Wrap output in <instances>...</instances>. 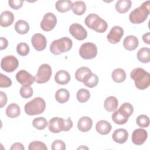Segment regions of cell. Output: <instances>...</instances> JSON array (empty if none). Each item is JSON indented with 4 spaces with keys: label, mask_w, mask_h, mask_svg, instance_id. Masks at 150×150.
I'll list each match as a JSON object with an SVG mask.
<instances>
[{
    "label": "cell",
    "mask_w": 150,
    "mask_h": 150,
    "mask_svg": "<svg viewBox=\"0 0 150 150\" xmlns=\"http://www.w3.org/2000/svg\"><path fill=\"white\" fill-rule=\"evenodd\" d=\"M131 78L134 81L135 87L139 90H145L150 84V74L141 67L134 69L130 73Z\"/></svg>",
    "instance_id": "cell-1"
},
{
    "label": "cell",
    "mask_w": 150,
    "mask_h": 150,
    "mask_svg": "<svg viewBox=\"0 0 150 150\" xmlns=\"http://www.w3.org/2000/svg\"><path fill=\"white\" fill-rule=\"evenodd\" d=\"M133 112L132 105L129 103H124L112 114V120L117 124L123 125L128 121Z\"/></svg>",
    "instance_id": "cell-2"
},
{
    "label": "cell",
    "mask_w": 150,
    "mask_h": 150,
    "mask_svg": "<svg viewBox=\"0 0 150 150\" xmlns=\"http://www.w3.org/2000/svg\"><path fill=\"white\" fill-rule=\"evenodd\" d=\"M150 13V2L145 1L139 6L134 9L129 15V21L133 24H140L144 22Z\"/></svg>",
    "instance_id": "cell-3"
},
{
    "label": "cell",
    "mask_w": 150,
    "mask_h": 150,
    "mask_svg": "<svg viewBox=\"0 0 150 150\" xmlns=\"http://www.w3.org/2000/svg\"><path fill=\"white\" fill-rule=\"evenodd\" d=\"M73 122L70 117L64 120L60 117H53L49 121V129L51 132L56 134L61 131H68L73 127Z\"/></svg>",
    "instance_id": "cell-4"
},
{
    "label": "cell",
    "mask_w": 150,
    "mask_h": 150,
    "mask_svg": "<svg viewBox=\"0 0 150 150\" xmlns=\"http://www.w3.org/2000/svg\"><path fill=\"white\" fill-rule=\"evenodd\" d=\"M84 23L88 28L93 29L98 33H103L105 32L108 28L107 22L96 13H90L85 18Z\"/></svg>",
    "instance_id": "cell-5"
},
{
    "label": "cell",
    "mask_w": 150,
    "mask_h": 150,
    "mask_svg": "<svg viewBox=\"0 0 150 150\" xmlns=\"http://www.w3.org/2000/svg\"><path fill=\"white\" fill-rule=\"evenodd\" d=\"M73 46V42L68 37H63L53 40L50 46V52L54 55H59L69 51Z\"/></svg>",
    "instance_id": "cell-6"
},
{
    "label": "cell",
    "mask_w": 150,
    "mask_h": 150,
    "mask_svg": "<svg viewBox=\"0 0 150 150\" xmlns=\"http://www.w3.org/2000/svg\"><path fill=\"white\" fill-rule=\"evenodd\" d=\"M46 108L45 101L41 97L33 98L25 105V112L29 115H35L43 113Z\"/></svg>",
    "instance_id": "cell-7"
},
{
    "label": "cell",
    "mask_w": 150,
    "mask_h": 150,
    "mask_svg": "<svg viewBox=\"0 0 150 150\" xmlns=\"http://www.w3.org/2000/svg\"><path fill=\"white\" fill-rule=\"evenodd\" d=\"M79 54L83 59H93L97 54V46L91 42L84 43L81 45L79 49Z\"/></svg>",
    "instance_id": "cell-8"
},
{
    "label": "cell",
    "mask_w": 150,
    "mask_h": 150,
    "mask_svg": "<svg viewBox=\"0 0 150 150\" xmlns=\"http://www.w3.org/2000/svg\"><path fill=\"white\" fill-rule=\"evenodd\" d=\"M52 70L50 66L48 64H41L35 76V81L39 84H42L47 82L52 76Z\"/></svg>",
    "instance_id": "cell-9"
},
{
    "label": "cell",
    "mask_w": 150,
    "mask_h": 150,
    "mask_svg": "<svg viewBox=\"0 0 150 150\" xmlns=\"http://www.w3.org/2000/svg\"><path fill=\"white\" fill-rule=\"evenodd\" d=\"M19 66V61L13 55H8L4 57L1 61V69L8 73L15 71Z\"/></svg>",
    "instance_id": "cell-10"
},
{
    "label": "cell",
    "mask_w": 150,
    "mask_h": 150,
    "mask_svg": "<svg viewBox=\"0 0 150 150\" xmlns=\"http://www.w3.org/2000/svg\"><path fill=\"white\" fill-rule=\"evenodd\" d=\"M57 23V18L55 15L51 12L46 13L41 22H40V28L42 30L49 32L54 29Z\"/></svg>",
    "instance_id": "cell-11"
},
{
    "label": "cell",
    "mask_w": 150,
    "mask_h": 150,
    "mask_svg": "<svg viewBox=\"0 0 150 150\" xmlns=\"http://www.w3.org/2000/svg\"><path fill=\"white\" fill-rule=\"evenodd\" d=\"M69 30L70 33L78 40H83L87 36V30L82 25L77 23L71 24Z\"/></svg>",
    "instance_id": "cell-12"
},
{
    "label": "cell",
    "mask_w": 150,
    "mask_h": 150,
    "mask_svg": "<svg viewBox=\"0 0 150 150\" xmlns=\"http://www.w3.org/2000/svg\"><path fill=\"white\" fill-rule=\"evenodd\" d=\"M16 79L22 86H30L35 81V77L25 70H19L16 74Z\"/></svg>",
    "instance_id": "cell-13"
},
{
    "label": "cell",
    "mask_w": 150,
    "mask_h": 150,
    "mask_svg": "<svg viewBox=\"0 0 150 150\" xmlns=\"http://www.w3.org/2000/svg\"><path fill=\"white\" fill-rule=\"evenodd\" d=\"M124 35L123 29L119 26L112 27L107 36V39L111 44H117L121 39Z\"/></svg>",
    "instance_id": "cell-14"
},
{
    "label": "cell",
    "mask_w": 150,
    "mask_h": 150,
    "mask_svg": "<svg viewBox=\"0 0 150 150\" xmlns=\"http://www.w3.org/2000/svg\"><path fill=\"white\" fill-rule=\"evenodd\" d=\"M31 43L35 50L37 51H42L46 47L47 40L43 35L38 33L32 36Z\"/></svg>",
    "instance_id": "cell-15"
},
{
    "label": "cell",
    "mask_w": 150,
    "mask_h": 150,
    "mask_svg": "<svg viewBox=\"0 0 150 150\" xmlns=\"http://www.w3.org/2000/svg\"><path fill=\"white\" fill-rule=\"evenodd\" d=\"M148 138V132L142 128H138L135 129L132 134L131 140L133 144L136 145H142Z\"/></svg>",
    "instance_id": "cell-16"
},
{
    "label": "cell",
    "mask_w": 150,
    "mask_h": 150,
    "mask_svg": "<svg viewBox=\"0 0 150 150\" xmlns=\"http://www.w3.org/2000/svg\"><path fill=\"white\" fill-rule=\"evenodd\" d=\"M112 138L116 143L120 144H124L128 138V132L124 128L117 129L112 133Z\"/></svg>",
    "instance_id": "cell-17"
},
{
    "label": "cell",
    "mask_w": 150,
    "mask_h": 150,
    "mask_svg": "<svg viewBox=\"0 0 150 150\" xmlns=\"http://www.w3.org/2000/svg\"><path fill=\"white\" fill-rule=\"evenodd\" d=\"M93 126V121L91 118L84 116L81 117L77 122L79 130L83 132H86L91 129Z\"/></svg>",
    "instance_id": "cell-18"
},
{
    "label": "cell",
    "mask_w": 150,
    "mask_h": 150,
    "mask_svg": "<svg viewBox=\"0 0 150 150\" xmlns=\"http://www.w3.org/2000/svg\"><path fill=\"white\" fill-rule=\"evenodd\" d=\"M70 80V75L66 70H59L54 76L55 82L59 85L67 84Z\"/></svg>",
    "instance_id": "cell-19"
},
{
    "label": "cell",
    "mask_w": 150,
    "mask_h": 150,
    "mask_svg": "<svg viewBox=\"0 0 150 150\" xmlns=\"http://www.w3.org/2000/svg\"><path fill=\"white\" fill-rule=\"evenodd\" d=\"M138 38L134 35L127 36L123 41L124 47L128 51L135 50L138 47Z\"/></svg>",
    "instance_id": "cell-20"
},
{
    "label": "cell",
    "mask_w": 150,
    "mask_h": 150,
    "mask_svg": "<svg viewBox=\"0 0 150 150\" xmlns=\"http://www.w3.org/2000/svg\"><path fill=\"white\" fill-rule=\"evenodd\" d=\"M14 21V15L9 11L1 13L0 16V25L2 27H8L11 25Z\"/></svg>",
    "instance_id": "cell-21"
},
{
    "label": "cell",
    "mask_w": 150,
    "mask_h": 150,
    "mask_svg": "<svg viewBox=\"0 0 150 150\" xmlns=\"http://www.w3.org/2000/svg\"><path fill=\"white\" fill-rule=\"evenodd\" d=\"M111 124L105 120H100L96 125V131L101 135H105L109 134L111 130Z\"/></svg>",
    "instance_id": "cell-22"
},
{
    "label": "cell",
    "mask_w": 150,
    "mask_h": 150,
    "mask_svg": "<svg viewBox=\"0 0 150 150\" xmlns=\"http://www.w3.org/2000/svg\"><path fill=\"white\" fill-rule=\"evenodd\" d=\"M98 76L92 72L88 73L83 79V83L84 84L89 88H93L96 87L98 83Z\"/></svg>",
    "instance_id": "cell-23"
},
{
    "label": "cell",
    "mask_w": 150,
    "mask_h": 150,
    "mask_svg": "<svg viewBox=\"0 0 150 150\" xmlns=\"http://www.w3.org/2000/svg\"><path fill=\"white\" fill-rule=\"evenodd\" d=\"M118 101L117 98L114 96H109L104 101V107L106 111L108 112H113L117 108Z\"/></svg>",
    "instance_id": "cell-24"
},
{
    "label": "cell",
    "mask_w": 150,
    "mask_h": 150,
    "mask_svg": "<svg viewBox=\"0 0 150 150\" xmlns=\"http://www.w3.org/2000/svg\"><path fill=\"white\" fill-rule=\"evenodd\" d=\"M132 5L129 0H118L115 4V9L120 13H125L128 12Z\"/></svg>",
    "instance_id": "cell-25"
},
{
    "label": "cell",
    "mask_w": 150,
    "mask_h": 150,
    "mask_svg": "<svg viewBox=\"0 0 150 150\" xmlns=\"http://www.w3.org/2000/svg\"><path fill=\"white\" fill-rule=\"evenodd\" d=\"M69 98L70 93L66 88H60L55 93V99L60 104L66 103L69 100Z\"/></svg>",
    "instance_id": "cell-26"
},
{
    "label": "cell",
    "mask_w": 150,
    "mask_h": 150,
    "mask_svg": "<svg viewBox=\"0 0 150 150\" xmlns=\"http://www.w3.org/2000/svg\"><path fill=\"white\" fill-rule=\"evenodd\" d=\"M6 115L11 118H15L18 117L21 114V109L19 106L16 103H11L6 107Z\"/></svg>",
    "instance_id": "cell-27"
},
{
    "label": "cell",
    "mask_w": 150,
    "mask_h": 150,
    "mask_svg": "<svg viewBox=\"0 0 150 150\" xmlns=\"http://www.w3.org/2000/svg\"><path fill=\"white\" fill-rule=\"evenodd\" d=\"M73 2L69 0H59L56 2L55 8L57 11L64 13L71 9Z\"/></svg>",
    "instance_id": "cell-28"
},
{
    "label": "cell",
    "mask_w": 150,
    "mask_h": 150,
    "mask_svg": "<svg viewBox=\"0 0 150 150\" xmlns=\"http://www.w3.org/2000/svg\"><path fill=\"white\" fill-rule=\"evenodd\" d=\"M137 59L141 63H147L150 61V49L148 47H142L137 52Z\"/></svg>",
    "instance_id": "cell-29"
},
{
    "label": "cell",
    "mask_w": 150,
    "mask_h": 150,
    "mask_svg": "<svg viewBox=\"0 0 150 150\" xmlns=\"http://www.w3.org/2000/svg\"><path fill=\"white\" fill-rule=\"evenodd\" d=\"M15 30L17 33L21 35L26 34L29 30V23L24 20H19L15 24Z\"/></svg>",
    "instance_id": "cell-30"
},
{
    "label": "cell",
    "mask_w": 150,
    "mask_h": 150,
    "mask_svg": "<svg viewBox=\"0 0 150 150\" xmlns=\"http://www.w3.org/2000/svg\"><path fill=\"white\" fill-rule=\"evenodd\" d=\"M71 10L75 15H82L86 11V5L85 2L82 1L74 2L72 4Z\"/></svg>",
    "instance_id": "cell-31"
},
{
    "label": "cell",
    "mask_w": 150,
    "mask_h": 150,
    "mask_svg": "<svg viewBox=\"0 0 150 150\" xmlns=\"http://www.w3.org/2000/svg\"><path fill=\"white\" fill-rule=\"evenodd\" d=\"M111 77L115 82L118 83H122L126 79V73L122 69H115L111 73Z\"/></svg>",
    "instance_id": "cell-32"
},
{
    "label": "cell",
    "mask_w": 150,
    "mask_h": 150,
    "mask_svg": "<svg viewBox=\"0 0 150 150\" xmlns=\"http://www.w3.org/2000/svg\"><path fill=\"white\" fill-rule=\"evenodd\" d=\"M76 97L80 103H86L89 100L90 97V93L87 89L81 88L77 91Z\"/></svg>",
    "instance_id": "cell-33"
},
{
    "label": "cell",
    "mask_w": 150,
    "mask_h": 150,
    "mask_svg": "<svg viewBox=\"0 0 150 150\" xmlns=\"http://www.w3.org/2000/svg\"><path fill=\"white\" fill-rule=\"evenodd\" d=\"M47 124L48 122L46 119L42 117L35 118L32 121L33 127L39 130H42L45 129L47 126Z\"/></svg>",
    "instance_id": "cell-34"
},
{
    "label": "cell",
    "mask_w": 150,
    "mask_h": 150,
    "mask_svg": "<svg viewBox=\"0 0 150 150\" xmlns=\"http://www.w3.org/2000/svg\"><path fill=\"white\" fill-rule=\"evenodd\" d=\"M91 72V70L87 67H81L79 68L75 73V78L78 81L83 82L86 75Z\"/></svg>",
    "instance_id": "cell-35"
},
{
    "label": "cell",
    "mask_w": 150,
    "mask_h": 150,
    "mask_svg": "<svg viewBox=\"0 0 150 150\" xmlns=\"http://www.w3.org/2000/svg\"><path fill=\"white\" fill-rule=\"evenodd\" d=\"M30 49L28 45L24 42H21L16 46V52L21 56H26L29 53Z\"/></svg>",
    "instance_id": "cell-36"
},
{
    "label": "cell",
    "mask_w": 150,
    "mask_h": 150,
    "mask_svg": "<svg viewBox=\"0 0 150 150\" xmlns=\"http://www.w3.org/2000/svg\"><path fill=\"white\" fill-rule=\"evenodd\" d=\"M137 124L141 128H146L149 125V117L144 114L139 115L136 119Z\"/></svg>",
    "instance_id": "cell-37"
},
{
    "label": "cell",
    "mask_w": 150,
    "mask_h": 150,
    "mask_svg": "<svg viewBox=\"0 0 150 150\" xmlns=\"http://www.w3.org/2000/svg\"><path fill=\"white\" fill-rule=\"evenodd\" d=\"M21 97L23 98H29L33 94V90L31 86H22L19 90Z\"/></svg>",
    "instance_id": "cell-38"
},
{
    "label": "cell",
    "mask_w": 150,
    "mask_h": 150,
    "mask_svg": "<svg viewBox=\"0 0 150 150\" xmlns=\"http://www.w3.org/2000/svg\"><path fill=\"white\" fill-rule=\"evenodd\" d=\"M29 150H35V149H40V150H47V148L46 144L42 142L39 141H34L31 142L28 146Z\"/></svg>",
    "instance_id": "cell-39"
},
{
    "label": "cell",
    "mask_w": 150,
    "mask_h": 150,
    "mask_svg": "<svg viewBox=\"0 0 150 150\" xmlns=\"http://www.w3.org/2000/svg\"><path fill=\"white\" fill-rule=\"evenodd\" d=\"M12 85V80L8 76L3 74L2 73L0 74V87L1 88H6L9 87Z\"/></svg>",
    "instance_id": "cell-40"
},
{
    "label": "cell",
    "mask_w": 150,
    "mask_h": 150,
    "mask_svg": "<svg viewBox=\"0 0 150 150\" xmlns=\"http://www.w3.org/2000/svg\"><path fill=\"white\" fill-rule=\"evenodd\" d=\"M51 148L53 150H64L66 149V145L63 141L58 139L53 141Z\"/></svg>",
    "instance_id": "cell-41"
},
{
    "label": "cell",
    "mask_w": 150,
    "mask_h": 150,
    "mask_svg": "<svg viewBox=\"0 0 150 150\" xmlns=\"http://www.w3.org/2000/svg\"><path fill=\"white\" fill-rule=\"evenodd\" d=\"M23 1L22 0H10L8 1L9 5L13 9L17 10L21 8L23 5Z\"/></svg>",
    "instance_id": "cell-42"
},
{
    "label": "cell",
    "mask_w": 150,
    "mask_h": 150,
    "mask_svg": "<svg viewBox=\"0 0 150 150\" xmlns=\"http://www.w3.org/2000/svg\"><path fill=\"white\" fill-rule=\"evenodd\" d=\"M7 96L6 94L3 91H0V107L2 108L6 104Z\"/></svg>",
    "instance_id": "cell-43"
},
{
    "label": "cell",
    "mask_w": 150,
    "mask_h": 150,
    "mask_svg": "<svg viewBox=\"0 0 150 150\" xmlns=\"http://www.w3.org/2000/svg\"><path fill=\"white\" fill-rule=\"evenodd\" d=\"M11 150H24L25 147L23 144L20 142H15L13 144L10 148Z\"/></svg>",
    "instance_id": "cell-44"
},
{
    "label": "cell",
    "mask_w": 150,
    "mask_h": 150,
    "mask_svg": "<svg viewBox=\"0 0 150 150\" xmlns=\"http://www.w3.org/2000/svg\"><path fill=\"white\" fill-rule=\"evenodd\" d=\"M8 45V42L7 39L4 37H1V46H0V49L4 50L7 47Z\"/></svg>",
    "instance_id": "cell-45"
},
{
    "label": "cell",
    "mask_w": 150,
    "mask_h": 150,
    "mask_svg": "<svg viewBox=\"0 0 150 150\" xmlns=\"http://www.w3.org/2000/svg\"><path fill=\"white\" fill-rule=\"evenodd\" d=\"M142 38L143 41H144L145 43H146V44H148V45H149V44H150V42H149L150 33H149V32H147V33L144 34V35H142Z\"/></svg>",
    "instance_id": "cell-46"
},
{
    "label": "cell",
    "mask_w": 150,
    "mask_h": 150,
    "mask_svg": "<svg viewBox=\"0 0 150 150\" xmlns=\"http://www.w3.org/2000/svg\"><path fill=\"white\" fill-rule=\"evenodd\" d=\"M81 148H86V149H88V148H87V147H84V146H81V147H79V148H78V149H81Z\"/></svg>",
    "instance_id": "cell-47"
}]
</instances>
